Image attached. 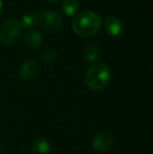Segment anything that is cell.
Masks as SVG:
<instances>
[{"mask_svg": "<svg viewBox=\"0 0 153 154\" xmlns=\"http://www.w3.org/2000/svg\"><path fill=\"white\" fill-rule=\"evenodd\" d=\"M72 26V31L78 36L89 38L100 32L102 27V18L92 11H83L75 16Z\"/></svg>", "mask_w": 153, "mask_h": 154, "instance_id": "obj_1", "label": "cell"}, {"mask_svg": "<svg viewBox=\"0 0 153 154\" xmlns=\"http://www.w3.org/2000/svg\"><path fill=\"white\" fill-rule=\"evenodd\" d=\"M111 69L106 63H94L85 75V85L91 90H102L109 84Z\"/></svg>", "mask_w": 153, "mask_h": 154, "instance_id": "obj_2", "label": "cell"}, {"mask_svg": "<svg viewBox=\"0 0 153 154\" xmlns=\"http://www.w3.org/2000/svg\"><path fill=\"white\" fill-rule=\"evenodd\" d=\"M23 26L18 19H8L0 25V42L12 45L18 41L22 34Z\"/></svg>", "mask_w": 153, "mask_h": 154, "instance_id": "obj_3", "label": "cell"}, {"mask_svg": "<svg viewBox=\"0 0 153 154\" xmlns=\"http://www.w3.org/2000/svg\"><path fill=\"white\" fill-rule=\"evenodd\" d=\"M39 25L47 32H58L63 25V19L55 11H42L38 14Z\"/></svg>", "mask_w": 153, "mask_h": 154, "instance_id": "obj_4", "label": "cell"}, {"mask_svg": "<svg viewBox=\"0 0 153 154\" xmlns=\"http://www.w3.org/2000/svg\"><path fill=\"white\" fill-rule=\"evenodd\" d=\"M115 143V136L108 131H103L98 133L91 142V147L100 153H105L113 147Z\"/></svg>", "mask_w": 153, "mask_h": 154, "instance_id": "obj_5", "label": "cell"}, {"mask_svg": "<svg viewBox=\"0 0 153 154\" xmlns=\"http://www.w3.org/2000/svg\"><path fill=\"white\" fill-rule=\"evenodd\" d=\"M104 29L109 36L113 38H118L121 37L125 32V26L123 21L120 18L115 16H108L104 20Z\"/></svg>", "mask_w": 153, "mask_h": 154, "instance_id": "obj_6", "label": "cell"}, {"mask_svg": "<svg viewBox=\"0 0 153 154\" xmlns=\"http://www.w3.org/2000/svg\"><path fill=\"white\" fill-rule=\"evenodd\" d=\"M19 75L22 80L26 82H32L37 79L40 75V66L37 62L33 60L25 61L19 69Z\"/></svg>", "mask_w": 153, "mask_h": 154, "instance_id": "obj_7", "label": "cell"}, {"mask_svg": "<svg viewBox=\"0 0 153 154\" xmlns=\"http://www.w3.org/2000/svg\"><path fill=\"white\" fill-rule=\"evenodd\" d=\"M24 44L31 49H37L42 44V35L36 29H29L23 36Z\"/></svg>", "mask_w": 153, "mask_h": 154, "instance_id": "obj_8", "label": "cell"}, {"mask_svg": "<svg viewBox=\"0 0 153 154\" xmlns=\"http://www.w3.org/2000/svg\"><path fill=\"white\" fill-rule=\"evenodd\" d=\"M83 56L86 61L90 63H96L100 59L101 56L100 47L94 43H87L83 48Z\"/></svg>", "mask_w": 153, "mask_h": 154, "instance_id": "obj_9", "label": "cell"}, {"mask_svg": "<svg viewBox=\"0 0 153 154\" xmlns=\"http://www.w3.org/2000/svg\"><path fill=\"white\" fill-rule=\"evenodd\" d=\"M32 150L34 154H49L51 151L50 143L46 138H38L33 143Z\"/></svg>", "mask_w": 153, "mask_h": 154, "instance_id": "obj_10", "label": "cell"}, {"mask_svg": "<svg viewBox=\"0 0 153 154\" xmlns=\"http://www.w3.org/2000/svg\"><path fill=\"white\" fill-rule=\"evenodd\" d=\"M21 24L23 27L27 29H35L36 26L39 25V18H38V14L34 12H29L26 14H24L21 17L20 20Z\"/></svg>", "mask_w": 153, "mask_h": 154, "instance_id": "obj_11", "label": "cell"}, {"mask_svg": "<svg viewBox=\"0 0 153 154\" xmlns=\"http://www.w3.org/2000/svg\"><path fill=\"white\" fill-rule=\"evenodd\" d=\"M80 8L79 0H63L62 1V11L66 16H72L77 13Z\"/></svg>", "mask_w": 153, "mask_h": 154, "instance_id": "obj_12", "label": "cell"}, {"mask_svg": "<svg viewBox=\"0 0 153 154\" xmlns=\"http://www.w3.org/2000/svg\"><path fill=\"white\" fill-rule=\"evenodd\" d=\"M57 57H58V54H57V51H56V49L50 47V48H47L43 51L42 55H41V60H42V62L50 64V63L56 61Z\"/></svg>", "mask_w": 153, "mask_h": 154, "instance_id": "obj_13", "label": "cell"}, {"mask_svg": "<svg viewBox=\"0 0 153 154\" xmlns=\"http://www.w3.org/2000/svg\"><path fill=\"white\" fill-rule=\"evenodd\" d=\"M2 11H3V2H2V0H0V15H1Z\"/></svg>", "mask_w": 153, "mask_h": 154, "instance_id": "obj_14", "label": "cell"}, {"mask_svg": "<svg viewBox=\"0 0 153 154\" xmlns=\"http://www.w3.org/2000/svg\"><path fill=\"white\" fill-rule=\"evenodd\" d=\"M46 1H48V2H57V1H59V0H46Z\"/></svg>", "mask_w": 153, "mask_h": 154, "instance_id": "obj_15", "label": "cell"}, {"mask_svg": "<svg viewBox=\"0 0 153 154\" xmlns=\"http://www.w3.org/2000/svg\"><path fill=\"white\" fill-rule=\"evenodd\" d=\"M0 154H2V148L0 147Z\"/></svg>", "mask_w": 153, "mask_h": 154, "instance_id": "obj_16", "label": "cell"}]
</instances>
